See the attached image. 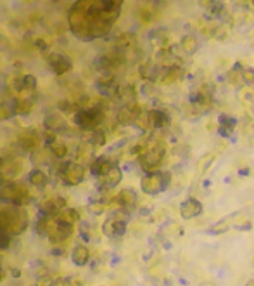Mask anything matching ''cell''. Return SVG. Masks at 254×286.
<instances>
[{
    "mask_svg": "<svg viewBox=\"0 0 254 286\" xmlns=\"http://www.w3.org/2000/svg\"><path fill=\"white\" fill-rule=\"evenodd\" d=\"M57 220L61 222H66V224H71V225H78L81 222V213L78 208H73V206H67L62 212H59V215L55 217Z\"/></svg>",
    "mask_w": 254,
    "mask_h": 286,
    "instance_id": "603a6c76",
    "label": "cell"
},
{
    "mask_svg": "<svg viewBox=\"0 0 254 286\" xmlns=\"http://www.w3.org/2000/svg\"><path fill=\"white\" fill-rule=\"evenodd\" d=\"M0 201L6 205H14V206H25L30 201H33L26 184L19 181H7L6 184L0 188Z\"/></svg>",
    "mask_w": 254,
    "mask_h": 286,
    "instance_id": "3957f363",
    "label": "cell"
},
{
    "mask_svg": "<svg viewBox=\"0 0 254 286\" xmlns=\"http://www.w3.org/2000/svg\"><path fill=\"white\" fill-rule=\"evenodd\" d=\"M107 206H109V203L102 198V200H94L89 203V212L92 213L94 217H99V215H104V213L107 212Z\"/></svg>",
    "mask_w": 254,
    "mask_h": 286,
    "instance_id": "83f0119b",
    "label": "cell"
},
{
    "mask_svg": "<svg viewBox=\"0 0 254 286\" xmlns=\"http://www.w3.org/2000/svg\"><path fill=\"white\" fill-rule=\"evenodd\" d=\"M11 276H13L14 279H19V277L23 276V271H21V269H18V267H13V269H11Z\"/></svg>",
    "mask_w": 254,
    "mask_h": 286,
    "instance_id": "8d00e7d4",
    "label": "cell"
},
{
    "mask_svg": "<svg viewBox=\"0 0 254 286\" xmlns=\"http://www.w3.org/2000/svg\"><path fill=\"white\" fill-rule=\"evenodd\" d=\"M0 172L4 174V177H6L7 181H16L23 172V161L21 160L6 161V165H4V168L0 170Z\"/></svg>",
    "mask_w": 254,
    "mask_h": 286,
    "instance_id": "7402d4cb",
    "label": "cell"
},
{
    "mask_svg": "<svg viewBox=\"0 0 254 286\" xmlns=\"http://www.w3.org/2000/svg\"><path fill=\"white\" fill-rule=\"evenodd\" d=\"M121 181H123V170H121V166L116 163L109 172H107L106 177H102L101 181H97V191L99 193H106V191H109V189H114L121 184Z\"/></svg>",
    "mask_w": 254,
    "mask_h": 286,
    "instance_id": "7c38bea8",
    "label": "cell"
},
{
    "mask_svg": "<svg viewBox=\"0 0 254 286\" xmlns=\"http://www.w3.org/2000/svg\"><path fill=\"white\" fill-rule=\"evenodd\" d=\"M106 120V113L102 106H90V108H80L73 115V123L83 132H92L101 129Z\"/></svg>",
    "mask_w": 254,
    "mask_h": 286,
    "instance_id": "277c9868",
    "label": "cell"
},
{
    "mask_svg": "<svg viewBox=\"0 0 254 286\" xmlns=\"http://www.w3.org/2000/svg\"><path fill=\"white\" fill-rule=\"evenodd\" d=\"M162 68L164 66H161L159 63H144V65H140V68H138V73H140V77L144 78L145 82L152 83L156 82L157 78H161V73H162Z\"/></svg>",
    "mask_w": 254,
    "mask_h": 286,
    "instance_id": "d6986e66",
    "label": "cell"
},
{
    "mask_svg": "<svg viewBox=\"0 0 254 286\" xmlns=\"http://www.w3.org/2000/svg\"><path fill=\"white\" fill-rule=\"evenodd\" d=\"M49 151H50V154H52V158H55V160H64L69 149H67L66 142L55 141L52 146H49Z\"/></svg>",
    "mask_w": 254,
    "mask_h": 286,
    "instance_id": "4316f807",
    "label": "cell"
},
{
    "mask_svg": "<svg viewBox=\"0 0 254 286\" xmlns=\"http://www.w3.org/2000/svg\"><path fill=\"white\" fill-rule=\"evenodd\" d=\"M37 286H40V284H37Z\"/></svg>",
    "mask_w": 254,
    "mask_h": 286,
    "instance_id": "b9f144b4",
    "label": "cell"
},
{
    "mask_svg": "<svg viewBox=\"0 0 254 286\" xmlns=\"http://www.w3.org/2000/svg\"><path fill=\"white\" fill-rule=\"evenodd\" d=\"M74 227L76 225H71V224H66V222H61L57 218H52L50 222V229H49V241L54 245H62L69 240L71 236L74 234Z\"/></svg>",
    "mask_w": 254,
    "mask_h": 286,
    "instance_id": "52a82bcc",
    "label": "cell"
},
{
    "mask_svg": "<svg viewBox=\"0 0 254 286\" xmlns=\"http://www.w3.org/2000/svg\"><path fill=\"white\" fill-rule=\"evenodd\" d=\"M71 262H73L76 267H87V265L92 262V253H90L89 246L85 243L76 245L71 250Z\"/></svg>",
    "mask_w": 254,
    "mask_h": 286,
    "instance_id": "2e32d148",
    "label": "cell"
},
{
    "mask_svg": "<svg viewBox=\"0 0 254 286\" xmlns=\"http://www.w3.org/2000/svg\"><path fill=\"white\" fill-rule=\"evenodd\" d=\"M172 184V174L159 170V172H150L144 174L140 177V191L147 196H157V194L164 193Z\"/></svg>",
    "mask_w": 254,
    "mask_h": 286,
    "instance_id": "8992f818",
    "label": "cell"
},
{
    "mask_svg": "<svg viewBox=\"0 0 254 286\" xmlns=\"http://www.w3.org/2000/svg\"><path fill=\"white\" fill-rule=\"evenodd\" d=\"M50 286H73V281H71V277L59 276V277H54V281Z\"/></svg>",
    "mask_w": 254,
    "mask_h": 286,
    "instance_id": "e575fe53",
    "label": "cell"
},
{
    "mask_svg": "<svg viewBox=\"0 0 254 286\" xmlns=\"http://www.w3.org/2000/svg\"><path fill=\"white\" fill-rule=\"evenodd\" d=\"M185 78V68L180 65H170V66H164L162 68V73H161V83L164 85H173V83H178Z\"/></svg>",
    "mask_w": 254,
    "mask_h": 286,
    "instance_id": "4fadbf2b",
    "label": "cell"
},
{
    "mask_svg": "<svg viewBox=\"0 0 254 286\" xmlns=\"http://www.w3.org/2000/svg\"><path fill=\"white\" fill-rule=\"evenodd\" d=\"M28 227H30V215L25 206L6 205L4 208H0V233L19 238Z\"/></svg>",
    "mask_w": 254,
    "mask_h": 286,
    "instance_id": "6da1fadb",
    "label": "cell"
},
{
    "mask_svg": "<svg viewBox=\"0 0 254 286\" xmlns=\"http://www.w3.org/2000/svg\"><path fill=\"white\" fill-rule=\"evenodd\" d=\"M213 37L216 38V40H220V42L227 40V38L230 37V30H228V26H225V25H218V26L213 30Z\"/></svg>",
    "mask_w": 254,
    "mask_h": 286,
    "instance_id": "1f68e13d",
    "label": "cell"
},
{
    "mask_svg": "<svg viewBox=\"0 0 254 286\" xmlns=\"http://www.w3.org/2000/svg\"><path fill=\"white\" fill-rule=\"evenodd\" d=\"M28 184L33 186V188L38 191H43L50 184V176L43 168H40V166H35V168H31L30 174H28Z\"/></svg>",
    "mask_w": 254,
    "mask_h": 286,
    "instance_id": "9a60e30c",
    "label": "cell"
},
{
    "mask_svg": "<svg viewBox=\"0 0 254 286\" xmlns=\"http://www.w3.org/2000/svg\"><path fill=\"white\" fill-rule=\"evenodd\" d=\"M13 246V236L7 233H0V252H6Z\"/></svg>",
    "mask_w": 254,
    "mask_h": 286,
    "instance_id": "d6a6232c",
    "label": "cell"
},
{
    "mask_svg": "<svg viewBox=\"0 0 254 286\" xmlns=\"http://www.w3.org/2000/svg\"><path fill=\"white\" fill-rule=\"evenodd\" d=\"M142 106L138 102H130V104H123L120 109H118V115H116V122L118 125L121 127H133L137 118L140 117L142 113Z\"/></svg>",
    "mask_w": 254,
    "mask_h": 286,
    "instance_id": "ba28073f",
    "label": "cell"
},
{
    "mask_svg": "<svg viewBox=\"0 0 254 286\" xmlns=\"http://www.w3.org/2000/svg\"><path fill=\"white\" fill-rule=\"evenodd\" d=\"M247 6L252 7V9H254V0H247Z\"/></svg>",
    "mask_w": 254,
    "mask_h": 286,
    "instance_id": "ab89813d",
    "label": "cell"
},
{
    "mask_svg": "<svg viewBox=\"0 0 254 286\" xmlns=\"http://www.w3.org/2000/svg\"><path fill=\"white\" fill-rule=\"evenodd\" d=\"M180 49L184 54L187 55H192L199 50V40H197L194 35H184L180 40Z\"/></svg>",
    "mask_w": 254,
    "mask_h": 286,
    "instance_id": "d4e9b609",
    "label": "cell"
},
{
    "mask_svg": "<svg viewBox=\"0 0 254 286\" xmlns=\"http://www.w3.org/2000/svg\"><path fill=\"white\" fill-rule=\"evenodd\" d=\"M64 253H66V252H64V250H62L59 245H54L52 250H50V255H52V257H62Z\"/></svg>",
    "mask_w": 254,
    "mask_h": 286,
    "instance_id": "d590c367",
    "label": "cell"
},
{
    "mask_svg": "<svg viewBox=\"0 0 254 286\" xmlns=\"http://www.w3.org/2000/svg\"><path fill=\"white\" fill-rule=\"evenodd\" d=\"M237 125H239V120L232 115H220L218 117V132H220L221 137H230L233 132H235Z\"/></svg>",
    "mask_w": 254,
    "mask_h": 286,
    "instance_id": "ac0fdd59",
    "label": "cell"
},
{
    "mask_svg": "<svg viewBox=\"0 0 254 286\" xmlns=\"http://www.w3.org/2000/svg\"><path fill=\"white\" fill-rule=\"evenodd\" d=\"M242 80H244L245 85L254 87V68H244V71H242Z\"/></svg>",
    "mask_w": 254,
    "mask_h": 286,
    "instance_id": "836d02e7",
    "label": "cell"
},
{
    "mask_svg": "<svg viewBox=\"0 0 254 286\" xmlns=\"http://www.w3.org/2000/svg\"><path fill=\"white\" fill-rule=\"evenodd\" d=\"M43 127H45L47 132H55V134H61L62 130L66 129V120L62 115L59 113H49L43 120Z\"/></svg>",
    "mask_w": 254,
    "mask_h": 286,
    "instance_id": "ffe728a7",
    "label": "cell"
},
{
    "mask_svg": "<svg viewBox=\"0 0 254 286\" xmlns=\"http://www.w3.org/2000/svg\"><path fill=\"white\" fill-rule=\"evenodd\" d=\"M83 141L92 144L94 148H102V146L107 144V134L101 129H95L92 132H85L83 136Z\"/></svg>",
    "mask_w": 254,
    "mask_h": 286,
    "instance_id": "cb8c5ba5",
    "label": "cell"
},
{
    "mask_svg": "<svg viewBox=\"0 0 254 286\" xmlns=\"http://www.w3.org/2000/svg\"><path fill=\"white\" fill-rule=\"evenodd\" d=\"M114 165H116V161H114L113 158L107 156V154H101V156H97L92 163H90L89 172L95 181H101L102 177L107 176V172H109Z\"/></svg>",
    "mask_w": 254,
    "mask_h": 286,
    "instance_id": "8fae6325",
    "label": "cell"
},
{
    "mask_svg": "<svg viewBox=\"0 0 254 286\" xmlns=\"http://www.w3.org/2000/svg\"><path fill=\"white\" fill-rule=\"evenodd\" d=\"M6 182H7V179L4 177V174H2V172H0V188H2V186L6 184Z\"/></svg>",
    "mask_w": 254,
    "mask_h": 286,
    "instance_id": "74e56055",
    "label": "cell"
},
{
    "mask_svg": "<svg viewBox=\"0 0 254 286\" xmlns=\"http://www.w3.org/2000/svg\"><path fill=\"white\" fill-rule=\"evenodd\" d=\"M31 108H33V102L28 101V99H18V101H16V115H18V117H26V115H30Z\"/></svg>",
    "mask_w": 254,
    "mask_h": 286,
    "instance_id": "f546056e",
    "label": "cell"
},
{
    "mask_svg": "<svg viewBox=\"0 0 254 286\" xmlns=\"http://www.w3.org/2000/svg\"><path fill=\"white\" fill-rule=\"evenodd\" d=\"M16 101L18 99H13L7 104H0V122H7L13 117H16Z\"/></svg>",
    "mask_w": 254,
    "mask_h": 286,
    "instance_id": "f1b7e54d",
    "label": "cell"
},
{
    "mask_svg": "<svg viewBox=\"0 0 254 286\" xmlns=\"http://www.w3.org/2000/svg\"><path fill=\"white\" fill-rule=\"evenodd\" d=\"M149 118H150L152 130H164V129H168L170 123H172V117L161 108L149 109Z\"/></svg>",
    "mask_w": 254,
    "mask_h": 286,
    "instance_id": "e0dca14e",
    "label": "cell"
},
{
    "mask_svg": "<svg viewBox=\"0 0 254 286\" xmlns=\"http://www.w3.org/2000/svg\"><path fill=\"white\" fill-rule=\"evenodd\" d=\"M2 277H4V272H2V267H0V281H2Z\"/></svg>",
    "mask_w": 254,
    "mask_h": 286,
    "instance_id": "60d3db41",
    "label": "cell"
},
{
    "mask_svg": "<svg viewBox=\"0 0 254 286\" xmlns=\"http://www.w3.org/2000/svg\"><path fill=\"white\" fill-rule=\"evenodd\" d=\"M178 212H180V217L184 218V220H192V218H197L204 213V205H202L199 198L189 196L180 203Z\"/></svg>",
    "mask_w": 254,
    "mask_h": 286,
    "instance_id": "9c48e42d",
    "label": "cell"
},
{
    "mask_svg": "<svg viewBox=\"0 0 254 286\" xmlns=\"http://www.w3.org/2000/svg\"><path fill=\"white\" fill-rule=\"evenodd\" d=\"M49 63H50V68L55 75H62L66 71L71 70V59L66 58L62 54H52L49 55Z\"/></svg>",
    "mask_w": 254,
    "mask_h": 286,
    "instance_id": "44dd1931",
    "label": "cell"
},
{
    "mask_svg": "<svg viewBox=\"0 0 254 286\" xmlns=\"http://www.w3.org/2000/svg\"><path fill=\"white\" fill-rule=\"evenodd\" d=\"M164 156H166V146L162 142L156 141L152 144L145 146L144 153L137 158V161L144 174L159 172L162 163H164Z\"/></svg>",
    "mask_w": 254,
    "mask_h": 286,
    "instance_id": "7a4b0ae2",
    "label": "cell"
},
{
    "mask_svg": "<svg viewBox=\"0 0 254 286\" xmlns=\"http://www.w3.org/2000/svg\"><path fill=\"white\" fill-rule=\"evenodd\" d=\"M214 160H216V156H214V154H211V153L204 154V156L201 158L199 163H197V170H199V174H208V170L211 168Z\"/></svg>",
    "mask_w": 254,
    "mask_h": 286,
    "instance_id": "4dcf8cb0",
    "label": "cell"
},
{
    "mask_svg": "<svg viewBox=\"0 0 254 286\" xmlns=\"http://www.w3.org/2000/svg\"><path fill=\"white\" fill-rule=\"evenodd\" d=\"M55 177L62 182L67 188H74L80 186L87 179V166L78 163V161H61L55 166Z\"/></svg>",
    "mask_w": 254,
    "mask_h": 286,
    "instance_id": "5b68a950",
    "label": "cell"
},
{
    "mask_svg": "<svg viewBox=\"0 0 254 286\" xmlns=\"http://www.w3.org/2000/svg\"><path fill=\"white\" fill-rule=\"evenodd\" d=\"M95 149L92 144H89V142L83 141L81 144L76 146V149H74V161H78V163L85 165V166H90V163L97 158V154H95Z\"/></svg>",
    "mask_w": 254,
    "mask_h": 286,
    "instance_id": "5bb4252c",
    "label": "cell"
},
{
    "mask_svg": "<svg viewBox=\"0 0 254 286\" xmlns=\"http://www.w3.org/2000/svg\"><path fill=\"white\" fill-rule=\"evenodd\" d=\"M244 286H254V277H251V279L245 281V284H244Z\"/></svg>",
    "mask_w": 254,
    "mask_h": 286,
    "instance_id": "f35d334b",
    "label": "cell"
},
{
    "mask_svg": "<svg viewBox=\"0 0 254 286\" xmlns=\"http://www.w3.org/2000/svg\"><path fill=\"white\" fill-rule=\"evenodd\" d=\"M230 227H232V218H230V217H227V218H220V220L214 222L211 227L208 229V233L213 234V236H220V234L228 233Z\"/></svg>",
    "mask_w": 254,
    "mask_h": 286,
    "instance_id": "484cf974",
    "label": "cell"
},
{
    "mask_svg": "<svg viewBox=\"0 0 254 286\" xmlns=\"http://www.w3.org/2000/svg\"><path fill=\"white\" fill-rule=\"evenodd\" d=\"M113 203H116L118 208H121L125 213H132L135 208H137V203H138V196L135 193V189L132 188H125L121 189L116 196L113 198Z\"/></svg>",
    "mask_w": 254,
    "mask_h": 286,
    "instance_id": "30bf717a",
    "label": "cell"
}]
</instances>
